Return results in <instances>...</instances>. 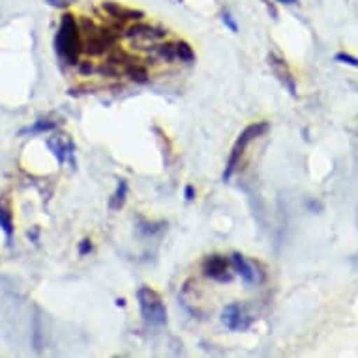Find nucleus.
I'll list each match as a JSON object with an SVG mask.
<instances>
[{
    "mask_svg": "<svg viewBox=\"0 0 358 358\" xmlns=\"http://www.w3.org/2000/svg\"><path fill=\"white\" fill-rule=\"evenodd\" d=\"M122 73L126 77H128L129 81L134 83H139V85H143V83H148V70L145 68V66L137 60V62H131V64L124 66L122 68Z\"/></svg>",
    "mask_w": 358,
    "mask_h": 358,
    "instance_id": "nucleus-13",
    "label": "nucleus"
},
{
    "mask_svg": "<svg viewBox=\"0 0 358 358\" xmlns=\"http://www.w3.org/2000/svg\"><path fill=\"white\" fill-rule=\"evenodd\" d=\"M334 60L336 62H340V64H347V66H352V68H358V59L349 53H336Z\"/></svg>",
    "mask_w": 358,
    "mask_h": 358,
    "instance_id": "nucleus-18",
    "label": "nucleus"
},
{
    "mask_svg": "<svg viewBox=\"0 0 358 358\" xmlns=\"http://www.w3.org/2000/svg\"><path fill=\"white\" fill-rule=\"evenodd\" d=\"M167 36V29L158 27V24H148L143 21H136L134 24H129L124 29L122 38L137 43V48H143L145 43H158V41L165 40Z\"/></svg>",
    "mask_w": 358,
    "mask_h": 358,
    "instance_id": "nucleus-4",
    "label": "nucleus"
},
{
    "mask_svg": "<svg viewBox=\"0 0 358 358\" xmlns=\"http://www.w3.org/2000/svg\"><path fill=\"white\" fill-rule=\"evenodd\" d=\"M154 53L158 55L162 60H165V62H173V60H176L175 41H162V43H156V45H154Z\"/></svg>",
    "mask_w": 358,
    "mask_h": 358,
    "instance_id": "nucleus-15",
    "label": "nucleus"
},
{
    "mask_svg": "<svg viewBox=\"0 0 358 358\" xmlns=\"http://www.w3.org/2000/svg\"><path fill=\"white\" fill-rule=\"evenodd\" d=\"M77 68H79V73H81V76H92L96 71V66L92 64L90 60H79Z\"/></svg>",
    "mask_w": 358,
    "mask_h": 358,
    "instance_id": "nucleus-19",
    "label": "nucleus"
},
{
    "mask_svg": "<svg viewBox=\"0 0 358 358\" xmlns=\"http://www.w3.org/2000/svg\"><path fill=\"white\" fill-rule=\"evenodd\" d=\"M90 252H92V241H90V238H83L81 244H79V255L85 257V255H88Z\"/></svg>",
    "mask_w": 358,
    "mask_h": 358,
    "instance_id": "nucleus-22",
    "label": "nucleus"
},
{
    "mask_svg": "<svg viewBox=\"0 0 358 358\" xmlns=\"http://www.w3.org/2000/svg\"><path fill=\"white\" fill-rule=\"evenodd\" d=\"M126 197H128V182H126V180H118L117 192H115L111 197L113 210H120L124 206V203H126Z\"/></svg>",
    "mask_w": 358,
    "mask_h": 358,
    "instance_id": "nucleus-17",
    "label": "nucleus"
},
{
    "mask_svg": "<svg viewBox=\"0 0 358 358\" xmlns=\"http://www.w3.org/2000/svg\"><path fill=\"white\" fill-rule=\"evenodd\" d=\"M175 48H176V59L180 60V62H186V64H192V62H194L195 51L188 41H184V40L175 41Z\"/></svg>",
    "mask_w": 358,
    "mask_h": 358,
    "instance_id": "nucleus-16",
    "label": "nucleus"
},
{
    "mask_svg": "<svg viewBox=\"0 0 358 358\" xmlns=\"http://www.w3.org/2000/svg\"><path fill=\"white\" fill-rule=\"evenodd\" d=\"M68 143L70 141L64 143L60 137H51V139H48L49 150L53 152V156L57 158V162H59L60 165L68 159Z\"/></svg>",
    "mask_w": 358,
    "mask_h": 358,
    "instance_id": "nucleus-14",
    "label": "nucleus"
},
{
    "mask_svg": "<svg viewBox=\"0 0 358 358\" xmlns=\"http://www.w3.org/2000/svg\"><path fill=\"white\" fill-rule=\"evenodd\" d=\"M231 259L225 255H208L203 261V274L210 280H216L220 283H231L233 282V274L229 272Z\"/></svg>",
    "mask_w": 358,
    "mask_h": 358,
    "instance_id": "nucleus-5",
    "label": "nucleus"
},
{
    "mask_svg": "<svg viewBox=\"0 0 358 358\" xmlns=\"http://www.w3.org/2000/svg\"><path fill=\"white\" fill-rule=\"evenodd\" d=\"M184 197H186V201H194L195 199V188L194 186H186V188H184Z\"/></svg>",
    "mask_w": 358,
    "mask_h": 358,
    "instance_id": "nucleus-23",
    "label": "nucleus"
},
{
    "mask_svg": "<svg viewBox=\"0 0 358 358\" xmlns=\"http://www.w3.org/2000/svg\"><path fill=\"white\" fill-rule=\"evenodd\" d=\"M59 122H55L51 118H38L36 122H32L27 128L19 129V136H41V134H49L57 129Z\"/></svg>",
    "mask_w": 358,
    "mask_h": 358,
    "instance_id": "nucleus-12",
    "label": "nucleus"
},
{
    "mask_svg": "<svg viewBox=\"0 0 358 358\" xmlns=\"http://www.w3.org/2000/svg\"><path fill=\"white\" fill-rule=\"evenodd\" d=\"M268 129H271V124L268 122H255V124H250V126L242 131L241 136H238L235 147H233V150H231L229 159H227L225 171H223V180H225V182H229L231 180V176H233L235 169L238 167V164H241V158L244 156V150L248 148V145H250L253 139L264 136Z\"/></svg>",
    "mask_w": 358,
    "mask_h": 358,
    "instance_id": "nucleus-2",
    "label": "nucleus"
},
{
    "mask_svg": "<svg viewBox=\"0 0 358 358\" xmlns=\"http://www.w3.org/2000/svg\"><path fill=\"white\" fill-rule=\"evenodd\" d=\"M280 4H287V6H294V4H299V0H276Z\"/></svg>",
    "mask_w": 358,
    "mask_h": 358,
    "instance_id": "nucleus-25",
    "label": "nucleus"
},
{
    "mask_svg": "<svg viewBox=\"0 0 358 358\" xmlns=\"http://www.w3.org/2000/svg\"><path fill=\"white\" fill-rule=\"evenodd\" d=\"M264 4H266V8H268V13H272V17L278 19V10L274 4H271V0H264Z\"/></svg>",
    "mask_w": 358,
    "mask_h": 358,
    "instance_id": "nucleus-24",
    "label": "nucleus"
},
{
    "mask_svg": "<svg viewBox=\"0 0 358 358\" xmlns=\"http://www.w3.org/2000/svg\"><path fill=\"white\" fill-rule=\"evenodd\" d=\"M101 10L113 19V21H118V23H129V21H143L145 19V12L143 10H136V8L122 6L120 2H115V0H103L101 2Z\"/></svg>",
    "mask_w": 358,
    "mask_h": 358,
    "instance_id": "nucleus-7",
    "label": "nucleus"
},
{
    "mask_svg": "<svg viewBox=\"0 0 358 358\" xmlns=\"http://www.w3.org/2000/svg\"><path fill=\"white\" fill-rule=\"evenodd\" d=\"M115 304H117L118 308H124V306H126V300H124V299H117V300H115Z\"/></svg>",
    "mask_w": 358,
    "mask_h": 358,
    "instance_id": "nucleus-26",
    "label": "nucleus"
},
{
    "mask_svg": "<svg viewBox=\"0 0 358 358\" xmlns=\"http://www.w3.org/2000/svg\"><path fill=\"white\" fill-rule=\"evenodd\" d=\"M55 49L59 59L68 66H77L83 53V36L79 21L73 13L64 12L55 36Z\"/></svg>",
    "mask_w": 358,
    "mask_h": 358,
    "instance_id": "nucleus-1",
    "label": "nucleus"
},
{
    "mask_svg": "<svg viewBox=\"0 0 358 358\" xmlns=\"http://www.w3.org/2000/svg\"><path fill=\"white\" fill-rule=\"evenodd\" d=\"M253 317L248 315L244 306L241 304H229L225 306L222 311V323L233 332H244L252 327Z\"/></svg>",
    "mask_w": 358,
    "mask_h": 358,
    "instance_id": "nucleus-6",
    "label": "nucleus"
},
{
    "mask_svg": "<svg viewBox=\"0 0 358 358\" xmlns=\"http://www.w3.org/2000/svg\"><path fill=\"white\" fill-rule=\"evenodd\" d=\"M111 45L103 40L101 30L98 36H90V38H83V53L88 57H103L111 51Z\"/></svg>",
    "mask_w": 358,
    "mask_h": 358,
    "instance_id": "nucleus-10",
    "label": "nucleus"
},
{
    "mask_svg": "<svg viewBox=\"0 0 358 358\" xmlns=\"http://www.w3.org/2000/svg\"><path fill=\"white\" fill-rule=\"evenodd\" d=\"M268 64H271L274 76H276L283 87L291 92V96H296V83H294L293 76H291V71H289L287 64H285V60L280 59L276 53H271L268 55Z\"/></svg>",
    "mask_w": 358,
    "mask_h": 358,
    "instance_id": "nucleus-9",
    "label": "nucleus"
},
{
    "mask_svg": "<svg viewBox=\"0 0 358 358\" xmlns=\"http://www.w3.org/2000/svg\"><path fill=\"white\" fill-rule=\"evenodd\" d=\"M45 2H48L51 8H57V10H68L76 0H45Z\"/></svg>",
    "mask_w": 358,
    "mask_h": 358,
    "instance_id": "nucleus-21",
    "label": "nucleus"
},
{
    "mask_svg": "<svg viewBox=\"0 0 358 358\" xmlns=\"http://www.w3.org/2000/svg\"><path fill=\"white\" fill-rule=\"evenodd\" d=\"M137 300H139V308H141V315L147 323L154 327H164L167 323V308H165L162 294L154 289L143 285L137 291Z\"/></svg>",
    "mask_w": 358,
    "mask_h": 358,
    "instance_id": "nucleus-3",
    "label": "nucleus"
},
{
    "mask_svg": "<svg viewBox=\"0 0 358 358\" xmlns=\"http://www.w3.org/2000/svg\"><path fill=\"white\" fill-rule=\"evenodd\" d=\"M0 231L4 233L8 244H10L13 233H15V223H13L12 199L8 194H0Z\"/></svg>",
    "mask_w": 358,
    "mask_h": 358,
    "instance_id": "nucleus-8",
    "label": "nucleus"
},
{
    "mask_svg": "<svg viewBox=\"0 0 358 358\" xmlns=\"http://www.w3.org/2000/svg\"><path fill=\"white\" fill-rule=\"evenodd\" d=\"M222 21H223V24H225V27H227V29L233 32V34H236V32H238V24L235 23V19H233V15H231L229 12L222 13Z\"/></svg>",
    "mask_w": 358,
    "mask_h": 358,
    "instance_id": "nucleus-20",
    "label": "nucleus"
},
{
    "mask_svg": "<svg viewBox=\"0 0 358 358\" xmlns=\"http://www.w3.org/2000/svg\"><path fill=\"white\" fill-rule=\"evenodd\" d=\"M231 266L235 268V272L238 274V276L244 280V282L248 283V285H252V283H255V272H253L252 264L248 263L246 257L242 255V253L235 252L231 253Z\"/></svg>",
    "mask_w": 358,
    "mask_h": 358,
    "instance_id": "nucleus-11",
    "label": "nucleus"
}]
</instances>
